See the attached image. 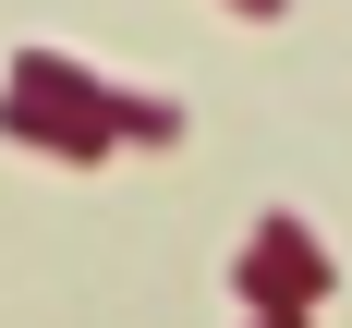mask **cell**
Listing matches in <instances>:
<instances>
[{
  "label": "cell",
  "instance_id": "1",
  "mask_svg": "<svg viewBox=\"0 0 352 328\" xmlns=\"http://www.w3.org/2000/svg\"><path fill=\"white\" fill-rule=\"evenodd\" d=\"M231 292H243V316H316L328 292H340V255L316 243V219L267 207L243 231V255H231Z\"/></svg>",
  "mask_w": 352,
  "mask_h": 328
},
{
  "label": "cell",
  "instance_id": "2",
  "mask_svg": "<svg viewBox=\"0 0 352 328\" xmlns=\"http://www.w3.org/2000/svg\"><path fill=\"white\" fill-rule=\"evenodd\" d=\"M0 146H36V158H61V171H109V158H122V134H109L98 109L36 98V85H0Z\"/></svg>",
  "mask_w": 352,
  "mask_h": 328
},
{
  "label": "cell",
  "instance_id": "4",
  "mask_svg": "<svg viewBox=\"0 0 352 328\" xmlns=\"http://www.w3.org/2000/svg\"><path fill=\"white\" fill-rule=\"evenodd\" d=\"M231 12H243V25H280V12H292V0H231Z\"/></svg>",
  "mask_w": 352,
  "mask_h": 328
},
{
  "label": "cell",
  "instance_id": "5",
  "mask_svg": "<svg viewBox=\"0 0 352 328\" xmlns=\"http://www.w3.org/2000/svg\"><path fill=\"white\" fill-rule=\"evenodd\" d=\"M243 328H304V316H243Z\"/></svg>",
  "mask_w": 352,
  "mask_h": 328
},
{
  "label": "cell",
  "instance_id": "3",
  "mask_svg": "<svg viewBox=\"0 0 352 328\" xmlns=\"http://www.w3.org/2000/svg\"><path fill=\"white\" fill-rule=\"evenodd\" d=\"M109 134H122V146H182V134H195V109L158 98V85H109Z\"/></svg>",
  "mask_w": 352,
  "mask_h": 328
}]
</instances>
